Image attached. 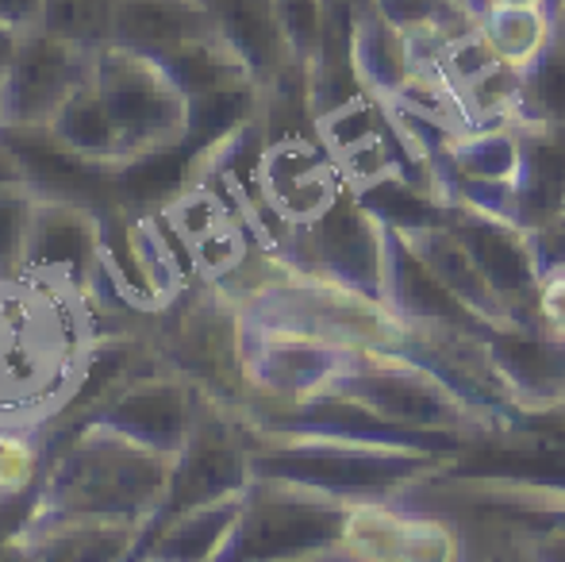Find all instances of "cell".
Masks as SVG:
<instances>
[{
  "instance_id": "obj_23",
  "label": "cell",
  "mask_w": 565,
  "mask_h": 562,
  "mask_svg": "<svg viewBox=\"0 0 565 562\" xmlns=\"http://www.w3.org/2000/svg\"><path fill=\"white\" fill-rule=\"evenodd\" d=\"M404 243L419 255V263L435 274L461 305H469L484 324L492 328H515L512 316H508L504 300L497 297L484 274L477 271V263L469 258L466 243L450 232V224H439V227H419V232H401Z\"/></svg>"
},
{
  "instance_id": "obj_18",
  "label": "cell",
  "mask_w": 565,
  "mask_h": 562,
  "mask_svg": "<svg viewBox=\"0 0 565 562\" xmlns=\"http://www.w3.org/2000/svg\"><path fill=\"white\" fill-rule=\"evenodd\" d=\"M489 351L504 378L512 405L527 416L554 413L565 401V339L546 331L500 328L492 331Z\"/></svg>"
},
{
  "instance_id": "obj_7",
  "label": "cell",
  "mask_w": 565,
  "mask_h": 562,
  "mask_svg": "<svg viewBox=\"0 0 565 562\" xmlns=\"http://www.w3.org/2000/svg\"><path fill=\"white\" fill-rule=\"evenodd\" d=\"M331 390L365 405L370 413L385 416V421L412 427V432L458 435V439L508 432L527 416L523 413L520 421H497V416L461 401L439 374L419 367L416 359L385 351H354Z\"/></svg>"
},
{
  "instance_id": "obj_22",
  "label": "cell",
  "mask_w": 565,
  "mask_h": 562,
  "mask_svg": "<svg viewBox=\"0 0 565 562\" xmlns=\"http://www.w3.org/2000/svg\"><path fill=\"white\" fill-rule=\"evenodd\" d=\"M243 512V494L150 524L131 562H216Z\"/></svg>"
},
{
  "instance_id": "obj_26",
  "label": "cell",
  "mask_w": 565,
  "mask_h": 562,
  "mask_svg": "<svg viewBox=\"0 0 565 562\" xmlns=\"http://www.w3.org/2000/svg\"><path fill=\"white\" fill-rule=\"evenodd\" d=\"M477 28L504 66L527 70L554 39V15L551 8H484Z\"/></svg>"
},
{
  "instance_id": "obj_6",
  "label": "cell",
  "mask_w": 565,
  "mask_h": 562,
  "mask_svg": "<svg viewBox=\"0 0 565 562\" xmlns=\"http://www.w3.org/2000/svg\"><path fill=\"white\" fill-rule=\"evenodd\" d=\"M238 305L246 324L300 331V336L335 343L342 351L404 354L412 343V328L393 312L388 300L335 278L292 271V266Z\"/></svg>"
},
{
  "instance_id": "obj_33",
  "label": "cell",
  "mask_w": 565,
  "mask_h": 562,
  "mask_svg": "<svg viewBox=\"0 0 565 562\" xmlns=\"http://www.w3.org/2000/svg\"><path fill=\"white\" fill-rule=\"evenodd\" d=\"M539 331L565 339V274L543 278V289H539Z\"/></svg>"
},
{
  "instance_id": "obj_19",
  "label": "cell",
  "mask_w": 565,
  "mask_h": 562,
  "mask_svg": "<svg viewBox=\"0 0 565 562\" xmlns=\"http://www.w3.org/2000/svg\"><path fill=\"white\" fill-rule=\"evenodd\" d=\"M204 4H209L224 43L235 51V59L243 62L258 89L300 66L289 35H285L277 0H204Z\"/></svg>"
},
{
  "instance_id": "obj_31",
  "label": "cell",
  "mask_w": 565,
  "mask_h": 562,
  "mask_svg": "<svg viewBox=\"0 0 565 562\" xmlns=\"http://www.w3.org/2000/svg\"><path fill=\"white\" fill-rule=\"evenodd\" d=\"M277 8H281L285 35H289V46H292V54H297V62L300 66H312L323 43L328 4H323V0H277Z\"/></svg>"
},
{
  "instance_id": "obj_17",
  "label": "cell",
  "mask_w": 565,
  "mask_h": 562,
  "mask_svg": "<svg viewBox=\"0 0 565 562\" xmlns=\"http://www.w3.org/2000/svg\"><path fill=\"white\" fill-rule=\"evenodd\" d=\"M385 300L393 312L408 324L412 331H473V336H492V324H484L469 305L458 297L419 263L416 251L404 243L401 232L388 227V278H385Z\"/></svg>"
},
{
  "instance_id": "obj_43",
  "label": "cell",
  "mask_w": 565,
  "mask_h": 562,
  "mask_svg": "<svg viewBox=\"0 0 565 562\" xmlns=\"http://www.w3.org/2000/svg\"><path fill=\"white\" fill-rule=\"evenodd\" d=\"M512 562H531V559H527V555H515Z\"/></svg>"
},
{
  "instance_id": "obj_13",
  "label": "cell",
  "mask_w": 565,
  "mask_h": 562,
  "mask_svg": "<svg viewBox=\"0 0 565 562\" xmlns=\"http://www.w3.org/2000/svg\"><path fill=\"white\" fill-rule=\"evenodd\" d=\"M350 354L354 351H342L335 343L300 336V331L262 328V324L243 320L246 401L292 405V401L316 397L335 385Z\"/></svg>"
},
{
  "instance_id": "obj_42",
  "label": "cell",
  "mask_w": 565,
  "mask_h": 562,
  "mask_svg": "<svg viewBox=\"0 0 565 562\" xmlns=\"http://www.w3.org/2000/svg\"><path fill=\"white\" fill-rule=\"evenodd\" d=\"M0 93H4V70H0Z\"/></svg>"
},
{
  "instance_id": "obj_27",
  "label": "cell",
  "mask_w": 565,
  "mask_h": 562,
  "mask_svg": "<svg viewBox=\"0 0 565 562\" xmlns=\"http://www.w3.org/2000/svg\"><path fill=\"white\" fill-rule=\"evenodd\" d=\"M51 463V443L43 427L0 424V505L23 501V494H39V481Z\"/></svg>"
},
{
  "instance_id": "obj_10",
  "label": "cell",
  "mask_w": 565,
  "mask_h": 562,
  "mask_svg": "<svg viewBox=\"0 0 565 562\" xmlns=\"http://www.w3.org/2000/svg\"><path fill=\"white\" fill-rule=\"evenodd\" d=\"M281 258L292 271L335 278L385 300L388 278V227L342 185L316 216L281 235Z\"/></svg>"
},
{
  "instance_id": "obj_35",
  "label": "cell",
  "mask_w": 565,
  "mask_h": 562,
  "mask_svg": "<svg viewBox=\"0 0 565 562\" xmlns=\"http://www.w3.org/2000/svg\"><path fill=\"white\" fill-rule=\"evenodd\" d=\"M8 185H35V181H31V170L20 158V150L0 136V189H8Z\"/></svg>"
},
{
  "instance_id": "obj_1",
  "label": "cell",
  "mask_w": 565,
  "mask_h": 562,
  "mask_svg": "<svg viewBox=\"0 0 565 562\" xmlns=\"http://www.w3.org/2000/svg\"><path fill=\"white\" fill-rule=\"evenodd\" d=\"M105 336L85 289L43 274L0 278V424L58 421L89 374Z\"/></svg>"
},
{
  "instance_id": "obj_9",
  "label": "cell",
  "mask_w": 565,
  "mask_h": 562,
  "mask_svg": "<svg viewBox=\"0 0 565 562\" xmlns=\"http://www.w3.org/2000/svg\"><path fill=\"white\" fill-rule=\"evenodd\" d=\"M350 501L292 481L250 478L243 512L216 562H305L335 551Z\"/></svg>"
},
{
  "instance_id": "obj_3",
  "label": "cell",
  "mask_w": 565,
  "mask_h": 562,
  "mask_svg": "<svg viewBox=\"0 0 565 562\" xmlns=\"http://www.w3.org/2000/svg\"><path fill=\"white\" fill-rule=\"evenodd\" d=\"M246 435H250V478L292 481L350 505L396 501L443 463L439 455L424 450L320 439V435H266L250 424Z\"/></svg>"
},
{
  "instance_id": "obj_32",
  "label": "cell",
  "mask_w": 565,
  "mask_h": 562,
  "mask_svg": "<svg viewBox=\"0 0 565 562\" xmlns=\"http://www.w3.org/2000/svg\"><path fill=\"white\" fill-rule=\"evenodd\" d=\"M531 251H535V266L543 278L565 271V209L558 216H551L546 224L531 227Z\"/></svg>"
},
{
  "instance_id": "obj_30",
  "label": "cell",
  "mask_w": 565,
  "mask_h": 562,
  "mask_svg": "<svg viewBox=\"0 0 565 562\" xmlns=\"http://www.w3.org/2000/svg\"><path fill=\"white\" fill-rule=\"evenodd\" d=\"M35 201H39L35 185L0 189V278L23 274V251H28Z\"/></svg>"
},
{
  "instance_id": "obj_21",
  "label": "cell",
  "mask_w": 565,
  "mask_h": 562,
  "mask_svg": "<svg viewBox=\"0 0 565 562\" xmlns=\"http://www.w3.org/2000/svg\"><path fill=\"white\" fill-rule=\"evenodd\" d=\"M515 131H520L515 224L531 232L565 209V124H515Z\"/></svg>"
},
{
  "instance_id": "obj_24",
  "label": "cell",
  "mask_w": 565,
  "mask_h": 562,
  "mask_svg": "<svg viewBox=\"0 0 565 562\" xmlns=\"http://www.w3.org/2000/svg\"><path fill=\"white\" fill-rule=\"evenodd\" d=\"M354 70L358 82L370 97L396 100L408 89L412 74H416V51L412 39L388 20L381 8L358 15L354 23Z\"/></svg>"
},
{
  "instance_id": "obj_37",
  "label": "cell",
  "mask_w": 565,
  "mask_h": 562,
  "mask_svg": "<svg viewBox=\"0 0 565 562\" xmlns=\"http://www.w3.org/2000/svg\"><path fill=\"white\" fill-rule=\"evenodd\" d=\"M20 31L23 28H12V23H0V70H8L15 54V43H20Z\"/></svg>"
},
{
  "instance_id": "obj_12",
  "label": "cell",
  "mask_w": 565,
  "mask_h": 562,
  "mask_svg": "<svg viewBox=\"0 0 565 562\" xmlns=\"http://www.w3.org/2000/svg\"><path fill=\"white\" fill-rule=\"evenodd\" d=\"M97 54L51 35L39 23L20 31L15 54L4 70V93H0V128L46 131L70 93L93 74Z\"/></svg>"
},
{
  "instance_id": "obj_28",
  "label": "cell",
  "mask_w": 565,
  "mask_h": 562,
  "mask_svg": "<svg viewBox=\"0 0 565 562\" xmlns=\"http://www.w3.org/2000/svg\"><path fill=\"white\" fill-rule=\"evenodd\" d=\"M116 8L119 0H43L39 8V28L82 51L97 54L113 46L116 35Z\"/></svg>"
},
{
  "instance_id": "obj_8",
  "label": "cell",
  "mask_w": 565,
  "mask_h": 562,
  "mask_svg": "<svg viewBox=\"0 0 565 562\" xmlns=\"http://www.w3.org/2000/svg\"><path fill=\"white\" fill-rule=\"evenodd\" d=\"M93 85L116 131L124 170L178 150L193 136V100L158 62L113 43L93 59Z\"/></svg>"
},
{
  "instance_id": "obj_11",
  "label": "cell",
  "mask_w": 565,
  "mask_h": 562,
  "mask_svg": "<svg viewBox=\"0 0 565 562\" xmlns=\"http://www.w3.org/2000/svg\"><path fill=\"white\" fill-rule=\"evenodd\" d=\"M246 486H250V435H246L243 413L204 393L201 405H196L193 427H189L181 450L173 455L166 501L147 520V528L162 524L178 512L246 494Z\"/></svg>"
},
{
  "instance_id": "obj_20",
  "label": "cell",
  "mask_w": 565,
  "mask_h": 562,
  "mask_svg": "<svg viewBox=\"0 0 565 562\" xmlns=\"http://www.w3.org/2000/svg\"><path fill=\"white\" fill-rule=\"evenodd\" d=\"M147 524L124 520H28L12 532L28 562H131Z\"/></svg>"
},
{
  "instance_id": "obj_34",
  "label": "cell",
  "mask_w": 565,
  "mask_h": 562,
  "mask_svg": "<svg viewBox=\"0 0 565 562\" xmlns=\"http://www.w3.org/2000/svg\"><path fill=\"white\" fill-rule=\"evenodd\" d=\"M523 555L531 562H565V517L539 528L535 536H527L523 540Z\"/></svg>"
},
{
  "instance_id": "obj_41",
  "label": "cell",
  "mask_w": 565,
  "mask_h": 562,
  "mask_svg": "<svg viewBox=\"0 0 565 562\" xmlns=\"http://www.w3.org/2000/svg\"><path fill=\"white\" fill-rule=\"evenodd\" d=\"M554 413H558V416H562V421H565V401H562V409H554Z\"/></svg>"
},
{
  "instance_id": "obj_2",
  "label": "cell",
  "mask_w": 565,
  "mask_h": 562,
  "mask_svg": "<svg viewBox=\"0 0 565 562\" xmlns=\"http://www.w3.org/2000/svg\"><path fill=\"white\" fill-rule=\"evenodd\" d=\"M173 458L105 424H82L51 450L28 520L147 524L166 501ZM23 520V524H28Z\"/></svg>"
},
{
  "instance_id": "obj_29",
  "label": "cell",
  "mask_w": 565,
  "mask_h": 562,
  "mask_svg": "<svg viewBox=\"0 0 565 562\" xmlns=\"http://www.w3.org/2000/svg\"><path fill=\"white\" fill-rule=\"evenodd\" d=\"M515 124H565V43L558 35L523 70L520 120Z\"/></svg>"
},
{
  "instance_id": "obj_14",
  "label": "cell",
  "mask_w": 565,
  "mask_h": 562,
  "mask_svg": "<svg viewBox=\"0 0 565 562\" xmlns=\"http://www.w3.org/2000/svg\"><path fill=\"white\" fill-rule=\"evenodd\" d=\"M447 224L466 243L469 258L484 274V282L504 300L515 328L539 331V289H543V274L535 266L531 235L515 220L489 216V212H477V209H450Z\"/></svg>"
},
{
  "instance_id": "obj_40",
  "label": "cell",
  "mask_w": 565,
  "mask_h": 562,
  "mask_svg": "<svg viewBox=\"0 0 565 562\" xmlns=\"http://www.w3.org/2000/svg\"><path fill=\"white\" fill-rule=\"evenodd\" d=\"M466 4H469V8H473V12H477V8H481V0H466Z\"/></svg>"
},
{
  "instance_id": "obj_39",
  "label": "cell",
  "mask_w": 565,
  "mask_h": 562,
  "mask_svg": "<svg viewBox=\"0 0 565 562\" xmlns=\"http://www.w3.org/2000/svg\"><path fill=\"white\" fill-rule=\"evenodd\" d=\"M551 15H554V35L565 43V0H558V4L551 8Z\"/></svg>"
},
{
  "instance_id": "obj_5",
  "label": "cell",
  "mask_w": 565,
  "mask_h": 562,
  "mask_svg": "<svg viewBox=\"0 0 565 562\" xmlns=\"http://www.w3.org/2000/svg\"><path fill=\"white\" fill-rule=\"evenodd\" d=\"M113 43L170 70L193 105L258 93L204 0H119Z\"/></svg>"
},
{
  "instance_id": "obj_15",
  "label": "cell",
  "mask_w": 565,
  "mask_h": 562,
  "mask_svg": "<svg viewBox=\"0 0 565 562\" xmlns=\"http://www.w3.org/2000/svg\"><path fill=\"white\" fill-rule=\"evenodd\" d=\"M100 258H105V220L93 204L62 193H39L31 212L23 274L70 282L93 297Z\"/></svg>"
},
{
  "instance_id": "obj_16",
  "label": "cell",
  "mask_w": 565,
  "mask_h": 562,
  "mask_svg": "<svg viewBox=\"0 0 565 562\" xmlns=\"http://www.w3.org/2000/svg\"><path fill=\"white\" fill-rule=\"evenodd\" d=\"M201 397L204 393L196 390L193 382H185V378L166 367H154V370H147V374L131 378L124 390H116L113 397L93 409L82 424L116 427L127 439L173 458L181 450V443H185L189 427H193Z\"/></svg>"
},
{
  "instance_id": "obj_4",
  "label": "cell",
  "mask_w": 565,
  "mask_h": 562,
  "mask_svg": "<svg viewBox=\"0 0 565 562\" xmlns=\"http://www.w3.org/2000/svg\"><path fill=\"white\" fill-rule=\"evenodd\" d=\"M142 336L166 370L231 409L246 405L243 305L216 282H185L142 320Z\"/></svg>"
},
{
  "instance_id": "obj_25",
  "label": "cell",
  "mask_w": 565,
  "mask_h": 562,
  "mask_svg": "<svg viewBox=\"0 0 565 562\" xmlns=\"http://www.w3.org/2000/svg\"><path fill=\"white\" fill-rule=\"evenodd\" d=\"M46 136L58 142L70 158H77L85 170H100V173L124 170V166H119L116 131H113V124H108V113L97 97L93 74L70 93V100L58 108V116L51 120Z\"/></svg>"
},
{
  "instance_id": "obj_36",
  "label": "cell",
  "mask_w": 565,
  "mask_h": 562,
  "mask_svg": "<svg viewBox=\"0 0 565 562\" xmlns=\"http://www.w3.org/2000/svg\"><path fill=\"white\" fill-rule=\"evenodd\" d=\"M39 8H43V0H0V23L31 28V23H39Z\"/></svg>"
},
{
  "instance_id": "obj_38",
  "label": "cell",
  "mask_w": 565,
  "mask_h": 562,
  "mask_svg": "<svg viewBox=\"0 0 565 562\" xmlns=\"http://www.w3.org/2000/svg\"><path fill=\"white\" fill-rule=\"evenodd\" d=\"M484 8H551V0H481L477 15H481Z\"/></svg>"
}]
</instances>
